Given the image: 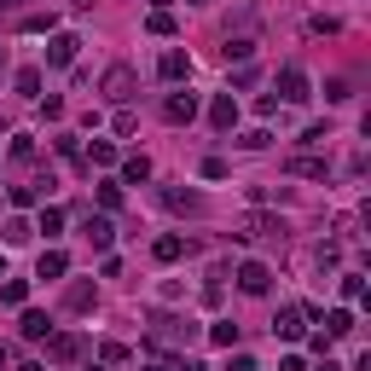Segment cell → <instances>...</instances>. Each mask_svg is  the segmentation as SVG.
<instances>
[{
    "label": "cell",
    "instance_id": "9",
    "mask_svg": "<svg viewBox=\"0 0 371 371\" xmlns=\"http://www.w3.org/2000/svg\"><path fill=\"white\" fill-rule=\"evenodd\" d=\"M18 331H24L29 342H46V337H53V319H46L41 308H29V313H24V325H18Z\"/></svg>",
    "mask_w": 371,
    "mask_h": 371
},
{
    "label": "cell",
    "instance_id": "28",
    "mask_svg": "<svg viewBox=\"0 0 371 371\" xmlns=\"http://www.w3.org/2000/svg\"><path fill=\"white\" fill-rule=\"evenodd\" d=\"M198 174H203V180H226V157H203Z\"/></svg>",
    "mask_w": 371,
    "mask_h": 371
},
{
    "label": "cell",
    "instance_id": "16",
    "mask_svg": "<svg viewBox=\"0 0 371 371\" xmlns=\"http://www.w3.org/2000/svg\"><path fill=\"white\" fill-rule=\"evenodd\" d=\"M290 174H302V180H325V174H331V163H325V157H290Z\"/></svg>",
    "mask_w": 371,
    "mask_h": 371
},
{
    "label": "cell",
    "instance_id": "14",
    "mask_svg": "<svg viewBox=\"0 0 371 371\" xmlns=\"http://www.w3.org/2000/svg\"><path fill=\"white\" fill-rule=\"evenodd\" d=\"M157 70H163V81H180V76H192V59H186L180 46H174V53H163V64H157Z\"/></svg>",
    "mask_w": 371,
    "mask_h": 371
},
{
    "label": "cell",
    "instance_id": "11",
    "mask_svg": "<svg viewBox=\"0 0 371 371\" xmlns=\"http://www.w3.org/2000/svg\"><path fill=\"white\" fill-rule=\"evenodd\" d=\"M325 319V337H354V313L348 308H331V313H319Z\"/></svg>",
    "mask_w": 371,
    "mask_h": 371
},
{
    "label": "cell",
    "instance_id": "27",
    "mask_svg": "<svg viewBox=\"0 0 371 371\" xmlns=\"http://www.w3.org/2000/svg\"><path fill=\"white\" fill-rule=\"evenodd\" d=\"M99 203H105V209H122V180H105V186H99Z\"/></svg>",
    "mask_w": 371,
    "mask_h": 371
},
{
    "label": "cell",
    "instance_id": "42",
    "mask_svg": "<svg viewBox=\"0 0 371 371\" xmlns=\"http://www.w3.org/2000/svg\"><path fill=\"white\" fill-rule=\"evenodd\" d=\"M0 64H6V53H0Z\"/></svg>",
    "mask_w": 371,
    "mask_h": 371
},
{
    "label": "cell",
    "instance_id": "26",
    "mask_svg": "<svg viewBox=\"0 0 371 371\" xmlns=\"http://www.w3.org/2000/svg\"><path fill=\"white\" fill-rule=\"evenodd\" d=\"M267 139H273L267 128H250V133H238V146H244V151H267Z\"/></svg>",
    "mask_w": 371,
    "mask_h": 371
},
{
    "label": "cell",
    "instance_id": "23",
    "mask_svg": "<svg viewBox=\"0 0 371 371\" xmlns=\"http://www.w3.org/2000/svg\"><path fill=\"white\" fill-rule=\"evenodd\" d=\"M24 296H29V285H24V278H6V285H0V302H12V308H24Z\"/></svg>",
    "mask_w": 371,
    "mask_h": 371
},
{
    "label": "cell",
    "instance_id": "6",
    "mask_svg": "<svg viewBox=\"0 0 371 371\" xmlns=\"http://www.w3.org/2000/svg\"><path fill=\"white\" fill-rule=\"evenodd\" d=\"M76 354H81V337H70V331L64 337H46V360H53V365H70Z\"/></svg>",
    "mask_w": 371,
    "mask_h": 371
},
{
    "label": "cell",
    "instance_id": "1",
    "mask_svg": "<svg viewBox=\"0 0 371 371\" xmlns=\"http://www.w3.org/2000/svg\"><path fill=\"white\" fill-rule=\"evenodd\" d=\"M133 87H139V76H133L128 64H111V70H105V81H99V93H105L111 105H128V99H133Z\"/></svg>",
    "mask_w": 371,
    "mask_h": 371
},
{
    "label": "cell",
    "instance_id": "8",
    "mask_svg": "<svg viewBox=\"0 0 371 371\" xmlns=\"http://www.w3.org/2000/svg\"><path fill=\"white\" fill-rule=\"evenodd\" d=\"M111 238H116L111 215H87V244H93V250H111Z\"/></svg>",
    "mask_w": 371,
    "mask_h": 371
},
{
    "label": "cell",
    "instance_id": "32",
    "mask_svg": "<svg viewBox=\"0 0 371 371\" xmlns=\"http://www.w3.org/2000/svg\"><path fill=\"white\" fill-rule=\"evenodd\" d=\"M46 29H53V18H41V12L24 18V35H46Z\"/></svg>",
    "mask_w": 371,
    "mask_h": 371
},
{
    "label": "cell",
    "instance_id": "2",
    "mask_svg": "<svg viewBox=\"0 0 371 371\" xmlns=\"http://www.w3.org/2000/svg\"><path fill=\"white\" fill-rule=\"evenodd\" d=\"M273 99H285V105H302V99H308V76H302L296 64H285V70H278V93H273Z\"/></svg>",
    "mask_w": 371,
    "mask_h": 371
},
{
    "label": "cell",
    "instance_id": "25",
    "mask_svg": "<svg viewBox=\"0 0 371 371\" xmlns=\"http://www.w3.org/2000/svg\"><path fill=\"white\" fill-rule=\"evenodd\" d=\"M64 302H70L76 313H87V308H93V285H70V296H64Z\"/></svg>",
    "mask_w": 371,
    "mask_h": 371
},
{
    "label": "cell",
    "instance_id": "43",
    "mask_svg": "<svg viewBox=\"0 0 371 371\" xmlns=\"http://www.w3.org/2000/svg\"><path fill=\"white\" fill-rule=\"evenodd\" d=\"M0 267H6V261H0Z\"/></svg>",
    "mask_w": 371,
    "mask_h": 371
},
{
    "label": "cell",
    "instance_id": "24",
    "mask_svg": "<svg viewBox=\"0 0 371 371\" xmlns=\"http://www.w3.org/2000/svg\"><path fill=\"white\" fill-rule=\"evenodd\" d=\"M151 250H157V261H180V255H186V244H180V238H157Z\"/></svg>",
    "mask_w": 371,
    "mask_h": 371
},
{
    "label": "cell",
    "instance_id": "22",
    "mask_svg": "<svg viewBox=\"0 0 371 371\" xmlns=\"http://www.w3.org/2000/svg\"><path fill=\"white\" fill-rule=\"evenodd\" d=\"M35 232H46V238H59L64 232V209H41V226Z\"/></svg>",
    "mask_w": 371,
    "mask_h": 371
},
{
    "label": "cell",
    "instance_id": "41",
    "mask_svg": "<svg viewBox=\"0 0 371 371\" xmlns=\"http://www.w3.org/2000/svg\"><path fill=\"white\" fill-rule=\"evenodd\" d=\"M0 6H12V0H0Z\"/></svg>",
    "mask_w": 371,
    "mask_h": 371
},
{
    "label": "cell",
    "instance_id": "12",
    "mask_svg": "<svg viewBox=\"0 0 371 371\" xmlns=\"http://www.w3.org/2000/svg\"><path fill=\"white\" fill-rule=\"evenodd\" d=\"M273 337L296 342V337H302V308H285V313H278V319H273Z\"/></svg>",
    "mask_w": 371,
    "mask_h": 371
},
{
    "label": "cell",
    "instance_id": "4",
    "mask_svg": "<svg viewBox=\"0 0 371 371\" xmlns=\"http://www.w3.org/2000/svg\"><path fill=\"white\" fill-rule=\"evenodd\" d=\"M238 238H285V220H278V215H244Z\"/></svg>",
    "mask_w": 371,
    "mask_h": 371
},
{
    "label": "cell",
    "instance_id": "40",
    "mask_svg": "<svg viewBox=\"0 0 371 371\" xmlns=\"http://www.w3.org/2000/svg\"><path fill=\"white\" fill-rule=\"evenodd\" d=\"M0 365H6V342H0Z\"/></svg>",
    "mask_w": 371,
    "mask_h": 371
},
{
    "label": "cell",
    "instance_id": "5",
    "mask_svg": "<svg viewBox=\"0 0 371 371\" xmlns=\"http://www.w3.org/2000/svg\"><path fill=\"white\" fill-rule=\"evenodd\" d=\"M163 116L180 128V122H192L198 116V93H168V99H163Z\"/></svg>",
    "mask_w": 371,
    "mask_h": 371
},
{
    "label": "cell",
    "instance_id": "17",
    "mask_svg": "<svg viewBox=\"0 0 371 371\" xmlns=\"http://www.w3.org/2000/svg\"><path fill=\"white\" fill-rule=\"evenodd\" d=\"M35 273H41V278H64V273H70V255H64V250H46Z\"/></svg>",
    "mask_w": 371,
    "mask_h": 371
},
{
    "label": "cell",
    "instance_id": "3",
    "mask_svg": "<svg viewBox=\"0 0 371 371\" xmlns=\"http://www.w3.org/2000/svg\"><path fill=\"white\" fill-rule=\"evenodd\" d=\"M238 290H244V296H267V290H273V273H267L261 261H244V267H238Z\"/></svg>",
    "mask_w": 371,
    "mask_h": 371
},
{
    "label": "cell",
    "instance_id": "39",
    "mask_svg": "<svg viewBox=\"0 0 371 371\" xmlns=\"http://www.w3.org/2000/svg\"><path fill=\"white\" fill-rule=\"evenodd\" d=\"M174 371H203V365H174Z\"/></svg>",
    "mask_w": 371,
    "mask_h": 371
},
{
    "label": "cell",
    "instance_id": "18",
    "mask_svg": "<svg viewBox=\"0 0 371 371\" xmlns=\"http://www.w3.org/2000/svg\"><path fill=\"white\" fill-rule=\"evenodd\" d=\"M250 53H255V41H250V35H238V41H226V46H220V59H226V64H244Z\"/></svg>",
    "mask_w": 371,
    "mask_h": 371
},
{
    "label": "cell",
    "instance_id": "31",
    "mask_svg": "<svg viewBox=\"0 0 371 371\" xmlns=\"http://www.w3.org/2000/svg\"><path fill=\"white\" fill-rule=\"evenodd\" d=\"M325 99L342 105V99H348V81H342V76H331V81H325Z\"/></svg>",
    "mask_w": 371,
    "mask_h": 371
},
{
    "label": "cell",
    "instance_id": "36",
    "mask_svg": "<svg viewBox=\"0 0 371 371\" xmlns=\"http://www.w3.org/2000/svg\"><path fill=\"white\" fill-rule=\"evenodd\" d=\"M278 371H308V365H302V354H285V360H278Z\"/></svg>",
    "mask_w": 371,
    "mask_h": 371
},
{
    "label": "cell",
    "instance_id": "13",
    "mask_svg": "<svg viewBox=\"0 0 371 371\" xmlns=\"http://www.w3.org/2000/svg\"><path fill=\"white\" fill-rule=\"evenodd\" d=\"M151 180V157H122V186H146Z\"/></svg>",
    "mask_w": 371,
    "mask_h": 371
},
{
    "label": "cell",
    "instance_id": "30",
    "mask_svg": "<svg viewBox=\"0 0 371 371\" xmlns=\"http://www.w3.org/2000/svg\"><path fill=\"white\" fill-rule=\"evenodd\" d=\"M122 360H128L122 342H105V348H99V365H122Z\"/></svg>",
    "mask_w": 371,
    "mask_h": 371
},
{
    "label": "cell",
    "instance_id": "38",
    "mask_svg": "<svg viewBox=\"0 0 371 371\" xmlns=\"http://www.w3.org/2000/svg\"><path fill=\"white\" fill-rule=\"evenodd\" d=\"M146 371H174V365H163V360H157V365H146Z\"/></svg>",
    "mask_w": 371,
    "mask_h": 371
},
{
    "label": "cell",
    "instance_id": "20",
    "mask_svg": "<svg viewBox=\"0 0 371 371\" xmlns=\"http://www.w3.org/2000/svg\"><path fill=\"white\" fill-rule=\"evenodd\" d=\"M87 163H93V168H111V163H122V157H116V146H111V139H93Z\"/></svg>",
    "mask_w": 371,
    "mask_h": 371
},
{
    "label": "cell",
    "instance_id": "29",
    "mask_svg": "<svg viewBox=\"0 0 371 371\" xmlns=\"http://www.w3.org/2000/svg\"><path fill=\"white\" fill-rule=\"evenodd\" d=\"M342 296H348V302L365 296V278H360V273H342Z\"/></svg>",
    "mask_w": 371,
    "mask_h": 371
},
{
    "label": "cell",
    "instance_id": "37",
    "mask_svg": "<svg viewBox=\"0 0 371 371\" xmlns=\"http://www.w3.org/2000/svg\"><path fill=\"white\" fill-rule=\"evenodd\" d=\"M24 371H46V365H41V360H29V365H24Z\"/></svg>",
    "mask_w": 371,
    "mask_h": 371
},
{
    "label": "cell",
    "instance_id": "15",
    "mask_svg": "<svg viewBox=\"0 0 371 371\" xmlns=\"http://www.w3.org/2000/svg\"><path fill=\"white\" fill-rule=\"evenodd\" d=\"M163 203H168L174 215H203V198H198V192H163Z\"/></svg>",
    "mask_w": 371,
    "mask_h": 371
},
{
    "label": "cell",
    "instance_id": "35",
    "mask_svg": "<svg viewBox=\"0 0 371 371\" xmlns=\"http://www.w3.org/2000/svg\"><path fill=\"white\" fill-rule=\"evenodd\" d=\"M226 371H255V360H250V354H232V365H226Z\"/></svg>",
    "mask_w": 371,
    "mask_h": 371
},
{
    "label": "cell",
    "instance_id": "19",
    "mask_svg": "<svg viewBox=\"0 0 371 371\" xmlns=\"http://www.w3.org/2000/svg\"><path fill=\"white\" fill-rule=\"evenodd\" d=\"M209 342H215V348H238V325H232V319L209 325Z\"/></svg>",
    "mask_w": 371,
    "mask_h": 371
},
{
    "label": "cell",
    "instance_id": "34",
    "mask_svg": "<svg viewBox=\"0 0 371 371\" xmlns=\"http://www.w3.org/2000/svg\"><path fill=\"white\" fill-rule=\"evenodd\" d=\"M35 198H41V192H35V186H12V203H18V209H29Z\"/></svg>",
    "mask_w": 371,
    "mask_h": 371
},
{
    "label": "cell",
    "instance_id": "33",
    "mask_svg": "<svg viewBox=\"0 0 371 371\" xmlns=\"http://www.w3.org/2000/svg\"><path fill=\"white\" fill-rule=\"evenodd\" d=\"M18 93H41V70H18Z\"/></svg>",
    "mask_w": 371,
    "mask_h": 371
},
{
    "label": "cell",
    "instance_id": "7",
    "mask_svg": "<svg viewBox=\"0 0 371 371\" xmlns=\"http://www.w3.org/2000/svg\"><path fill=\"white\" fill-rule=\"evenodd\" d=\"M76 35H53V46H46V64H53V70H64V64H76Z\"/></svg>",
    "mask_w": 371,
    "mask_h": 371
},
{
    "label": "cell",
    "instance_id": "21",
    "mask_svg": "<svg viewBox=\"0 0 371 371\" xmlns=\"http://www.w3.org/2000/svg\"><path fill=\"white\" fill-rule=\"evenodd\" d=\"M146 29H151V35H174V12H168V6H157V12L146 18Z\"/></svg>",
    "mask_w": 371,
    "mask_h": 371
},
{
    "label": "cell",
    "instance_id": "10",
    "mask_svg": "<svg viewBox=\"0 0 371 371\" xmlns=\"http://www.w3.org/2000/svg\"><path fill=\"white\" fill-rule=\"evenodd\" d=\"M209 122H215V128H220V133H226V128H232V122H238V99H232V93H220V99H215V105H209Z\"/></svg>",
    "mask_w": 371,
    "mask_h": 371
}]
</instances>
